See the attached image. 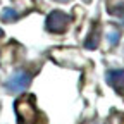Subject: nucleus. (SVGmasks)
I'll list each match as a JSON object with an SVG mask.
<instances>
[{
    "instance_id": "nucleus-2",
    "label": "nucleus",
    "mask_w": 124,
    "mask_h": 124,
    "mask_svg": "<svg viewBox=\"0 0 124 124\" xmlns=\"http://www.w3.org/2000/svg\"><path fill=\"white\" fill-rule=\"evenodd\" d=\"M29 83H31V74L28 71H16L5 81V88L12 93H19V91L26 90Z\"/></svg>"
},
{
    "instance_id": "nucleus-5",
    "label": "nucleus",
    "mask_w": 124,
    "mask_h": 124,
    "mask_svg": "<svg viewBox=\"0 0 124 124\" xmlns=\"http://www.w3.org/2000/svg\"><path fill=\"white\" fill-rule=\"evenodd\" d=\"M119 36H121L119 31H117V29H112L110 33H108V41H110L112 45H116V43L119 41Z\"/></svg>"
},
{
    "instance_id": "nucleus-4",
    "label": "nucleus",
    "mask_w": 124,
    "mask_h": 124,
    "mask_svg": "<svg viewBox=\"0 0 124 124\" xmlns=\"http://www.w3.org/2000/svg\"><path fill=\"white\" fill-rule=\"evenodd\" d=\"M19 16H17V12H16L14 9H4L2 10V19L5 21V23H10V21H16Z\"/></svg>"
},
{
    "instance_id": "nucleus-6",
    "label": "nucleus",
    "mask_w": 124,
    "mask_h": 124,
    "mask_svg": "<svg viewBox=\"0 0 124 124\" xmlns=\"http://www.w3.org/2000/svg\"><path fill=\"white\" fill-rule=\"evenodd\" d=\"M55 2H62V4H66V2H69V0H55Z\"/></svg>"
},
{
    "instance_id": "nucleus-1",
    "label": "nucleus",
    "mask_w": 124,
    "mask_h": 124,
    "mask_svg": "<svg viewBox=\"0 0 124 124\" xmlns=\"http://www.w3.org/2000/svg\"><path fill=\"white\" fill-rule=\"evenodd\" d=\"M71 23V17L62 10H52L46 17V29L52 33H64Z\"/></svg>"
},
{
    "instance_id": "nucleus-3",
    "label": "nucleus",
    "mask_w": 124,
    "mask_h": 124,
    "mask_svg": "<svg viewBox=\"0 0 124 124\" xmlns=\"http://www.w3.org/2000/svg\"><path fill=\"white\" fill-rule=\"evenodd\" d=\"M107 81L117 93H122L124 95V69H114L107 72Z\"/></svg>"
}]
</instances>
